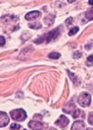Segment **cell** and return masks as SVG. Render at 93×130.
Instances as JSON below:
<instances>
[{"mask_svg":"<svg viewBox=\"0 0 93 130\" xmlns=\"http://www.w3.org/2000/svg\"><path fill=\"white\" fill-rule=\"evenodd\" d=\"M10 115H11V118L14 120V121L18 122H22L26 119V112L23 110L22 109H13L10 111Z\"/></svg>","mask_w":93,"mask_h":130,"instance_id":"obj_1","label":"cell"},{"mask_svg":"<svg viewBox=\"0 0 93 130\" xmlns=\"http://www.w3.org/2000/svg\"><path fill=\"white\" fill-rule=\"evenodd\" d=\"M64 112L69 113L73 116V118H77L79 115H80V110H79L76 107V105L74 103H68L66 106L62 109Z\"/></svg>","mask_w":93,"mask_h":130,"instance_id":"obj_2","label":"cell"},{"mask_svg":"<svg viewBox=\"0 0 93 130\" xmlns=\"http://www.w3.org/2000/svg\"><path fill=\"white\" fill-rule=\"evenodd\" d=\"M91 96L87 93H81L78 96V103L81 107H87L89 106Z\"/></svg>","mask_w":93,"mask_h":130,"instance_id":"obj_3","label":"cell"},{"mask_svg":"<svg viewBox=\"0 0 93 130\" xmlns=\"http://www.w3.org/2000/svg\"><path fill=\"white\" fill-rule=\"evenodd\" d=\"M61 35V27H59V28H56V29L52 30V31H50L46 37V42H50V41H53V40H55L57 38H58L59 36Z\"/></svg>","mask_w":93,"mask_h":130,"instance_id":"obj_4","label":"cell"},{"mask_svg":"<svg viewBox=\"0 0 93 130\" xmlns=\"http://www.w3.org/2000/svg\"><path fill=\"white\" fill-rule=\"evenodd\" d=\"M58 126L61 127V128H65V127L68 125V124H69V119L67 118L66 116H64V115H61L60 116V118L56 121L55 123Z\"/></svg>","mask_w":93,"mask_h":130,"instance_id":"obj_5","label":"cell"},{"mask_svg":"<svg viewBox=\"0 0 93 130\" xmlns=\"http://www.w3.org/2000/svg\"><path fill=\"white\" fill-rule=\"evenodd\" d=\"M28 126L32 130H42L44 127V124H42V123H39V122L31 121V122H29Z\"/></svg>","mask_w":93,"mask_h":130,"instance_id":"obj_6","label":"cell"},{"mask_svg":"<svg viewBox=\"0 0 93 130\" xmlns=\"http://www.w3.org/2000/svg\"><path fill=\"white\" fill-rule=\"evenodd\" d=\"M9 116L7 115V113L4 112V111H1L0 112V126L1 127L6 126L7 124H9Z\"/></svg>","mask_w":93,"mask_h":130,"instance_id":"obj_7","label":"cell"},{"mask_svg":"<svg viewBox=\"0 0 93 130\" xmlns=\"http://www.w3.org/2000/svg\"><path fill=\"white\" fill-rule=\"evenodd\" d=\"M40 15H41V13L39 11H36V10H35V11H31L25 15V19H26L27 21H32V20L37 19Z\"/></svg>","mask_w":93,"mask_h":130,"instance_id":"obj_8","label":"cell"},{"mask_svg":"<svg viewBox=\"0 0 93 130\" xmlns=\"http://www.w3.org/2000/svg\"><path fill=\"white\" fill-rule=\"evenodd\" d=\"M85 129V124L82 121H76L72 125L71 130H84Z\"/></svg>","mask_w":93,"mask_h":130,"instance_id":"obj_9","label":"cell"},{"mask_svg":"<svg viewBox=\"0 0 93 130\" xmlns=\"http://www.w3.org/2000/svg\"><path fill=\"white\" fill-rule=\"evenodd\" d=\"M67 72H68V74H69V76H70V78H71L72 82H73L76 85H78V84H80V80H79V79L76 77L75 74L72 73V72H71V71H69V70H67Z\"/></svg>","mask_w":93,"mask_h":130,"instance_id":"obj_10","label":"cell"},{"mask_svg":"<svg viewBox=\"0 0 93 130\" xmlns=\"http://www.w3.org/2000/svg\"><path fill=\"white\" fill-rule=\"evenodd\" d=\"M44 23H45L46 25H51V24L54 23V16H53V15H49V16L45 17Z\"/></svg>","mask_w":93,"mask_h":130,"instance_id":"obj_11","label":"cell"},{"mask_svg":"<svg viewBox=\"0 0 93 130\" xmlns=\"http://www.w3.org/2000/svg\"><path fill=\"white\" fill-rule=\"evenodd\" d=\"M85 17L88 21L93 20V8H90V9H87V11L85 13Z\"/></svg>","mask_w":93,"mask_h":130,"instance_id":"obj_12","label":"cell"},{"mask_svg":"<svg viewBox=\"0 0 93 130\" xmlns=\"http://www.w3.org/2000/svg\"><path fill=\"white\" fill-rule=\"evenodd\" d=\"M60 53H50V54H49V56H50V58H51V59H58V58H60Z\"/></svg>","mask_w":93,"mask_h":130,"instance_id":"obj_13","label":"cell"},{"mask_svg":"<svg viewBox=\"0 0 93 130\" xmlns=\"http://www.w3.org/2000/svg\"><path fill=\"white\" fill-rule=\"evenodd\" d=\"M29 25L30 28H33V29H39V28H41V24H39V23H36V24H28Z\"/></svg>","mask_w":93,"mask_h":130,"instance_id":"obj_14","label":"cell"},{"mask_svg":"<svg viewBox=\"0 0 93 130\" xmlns=\"http://www.w3.org/2000/svg\"><path fill=\"white\" fill-rule=\"evenodd\" d=\"M87 66H88V67H91V66H93V55H89V56L87 57Z\"/></svg>","mask_w":93,"mask_h":130,"instance_id":"obj_15","label":"cell"},{"mask_svg":"<svg viewBox=\"0 0 93 130\" xmlns=\"http://www.w3.org/2000/svg\"><path fill=\"white\" fill-rule=\"evenodd\" d=\"M78 30H79V28L78 27H74L73 29H71L69 31V36H73V35H75L76 32H78Z\"/></svg>","mask_w":93,"mask_h":130,"instance_id":"obj_16","label":"cell"},{"mask_svg":"<svg viewBox=\"0 0 93 130\" xmlns=\"http://www.w3.org/2000/svg\"><path fill=\"white\" fill-rule=\"evenodd\" d=\"M88 123L91 125H93V112H90L89 115H88Z\"/></svg>","mask_w":93,"mask_h":130,"instance_id":"obj_17","label":"cell"},{"mask_svg":"<svg viewBox=\"0 0 93 130\" xmlns=\"http://www.w3.org/2000/svg\"><path fill=\"white\" fill-rule=\"evenodd\" d=\"M20 125H19V124H13L10 125V129L15 130V129H20Z\"/></svg>","mask_w":93,"mask_h":130,"instance_id":"obj_18","label":"cell"},{"mask_svg":"<svg viewBox=\"0 0 93 130\" xmlns=\"http://www.w3.org/2000/svg\"><path fill=\"white\" fill-rule=\"evenodd\" d=\"M81 54L82 53H80V52H76V53H74L73 57L74 58H76V59H77V58H80V57H81Z\"/></svg>","mask_w":93,"mask_h":130,"instance_id":"obj_19","label":"cell"},{"mask_svg":"<svg viewBox=\"0 0 93 130\" xmlns=\"http://www.w3.org/2000/svg\"><path fill=\"white\" fill-rule=\"evenodd\" d=\"M0 39H1V46L3 47L4 44H5V38H4L3 36H1V38H0Z\"/></svg>","mask_w":93,"mask_h":130,"instance_id":"obj_20","label":"cell"},{"mask_svg":"<svg viewBox=\"0 0 93 130\" xmlns=\"http://www.w3.org/2000/svg\"><path fill=\"white\" fill-rule=\"evenodd\" d=\"M65 23H66V24H68V25H69L71 23H73V18H69V19H68V20H67Z\"/></svg>","mask_w":93,"mask_h":130,"instance_id":"obj_21","label":"cell"},{"mask_svg":"<svg viewBox=\"0 0 93 130\" xmlns=\"http://www.w3.org/2000/svg\"><path fill=\"white\" fill-rule=\"evenodd\" d=\"M48 130H56L55 128H53V127H50V128H49Z\"/></svg>","mask_w":93,"mask_h":130,"instance_id":"obj_22","label":"cell"},{"mask_svg":"<svg viewBox=\"0 0 93 130\" xmlns=\"http://www.w3.org/2000/svg\"><path fill=\"white\" fill-rule=\"evenodd\" d=\"M88 3H89L90 5H93V1H91V0H90V1H88Z\"/></svg>","mask_w":93,"mask_h":130,"instance_id":"obj_23","label":"cell"},{"mask_svg":"<svg viewBox=\"0 0 93 130\" xmlns=\"http://www.w3.org/2000/svg\"><path fill=\"white\" fill-rule=\"evenodd\" d=\"M87 130H93V129H92V128H87Z\"/></svg>","mask_w":93,"mask_h":130,"instance_id":"obj_24","label":"cell"},{"mask_svg":"<svg viewBox=\"0 0 93 130\" xmlns=\"http://www.w3.org/2000/svg\"><path fill=\"white\" fill-rule=\"evenodd\" d=\"M24 130H25V129H24Z\"/></svg>","mask_w":93,"mask_h":130,"instance_id":"obj_25","label":"cell"}]
</instances>
